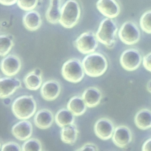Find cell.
<instances>
[{
    "instance_id": "cell-31",
    "label": "cell",
    "mask_w": 151,
    "mask_h": 151,
    "mask_svg": "<svg viewBox=\"0 0 151 151\" xmlns=\"http://www.w3.org/2000/svg\"><path fill=\"white\" fill-rule=\"evenodd\" d=\"M85 150H91L96 151V150H99V148L95 144L93 143L88 142L83 145L81 147L76 149V150L77 151H83Z\"/></svg>"
},
{
    "instance_id": "cell-15",
    "label": "cell",
    "mask_w": 151,
    "mask_h": 151,
    "mask_svg": "<svg viewBox=\"0 0 151 151\" xmlns=\"http://www.w3.org/2000/svg\"><path fill=\"white\" fill-rule=\"evenodd\" d=\"M33 131L32 124L30 121L22 120L12 126L11 132L17 139L24 141L28 139L32 135Z\"/></svg>"
},
{
    "instance_id": "cell-30",
    "label": "cell",
    "mask_w": 151,
    "mask_h": 151,
    "mask_svg": "<svg viewBox=\"0 0 151 151\" xmlns=\"http://www.w3.org/2000/svg\"><path fill=\"white\" fill-rule=\"evenodd\" d=\"M142 62L145 68L151 72V52H149L143 57Z\"/></svg>"
},
{
    "instance_id": "cell-17",
    "label": "cell",
    "mask_w": 151,
    "mask_h": 151,
    "mask_svg": "<svg viewBox=\"0 0 151 151\" xmlns=\"http://www.w3.org/2000/svg\"><path fill=\"white\" fill-rule=\"evenodd\" d=\"M82 98L88 107L93 108L98 106L102 98V93L96 87H89L84 90Z\"/></svg>"
},
{
    "instance_id": "cell-23",
    "label": "cell",
    "mask_w": 151,
    "mask_h": 151,
    "mask_svg": "<svg viewBox=\"0 0 151 151\" xmlns=\"http://www.w3.org/2000/svg\"><path fill=\"white\" fill-rule=\"evenodd\" d=\"M61 0H50V5L46 11L45 17L48 22L55 24L59 22L60 18Z\"/></svg>"
},
{
    "instance_id": "cell-3",
    "label": "cell",
    "mask_w": 151,
    "mask_h": 151,
    "mask_svg": "<svg viewBox=\"0 0 151 151\" xmlns=\"http://www.w3.org/2000/svg\"><path fill=\"white\" fill-rule=\"evenodd\" d=\"M81 9L76 0H67L61 8L59 23L65 28L74 27L78 22Z\"/></svg>"
},
{
    "instance_id": "cell-32",
    "label": "cell",
    "mask_w": 151,
    "mask_h": 151,
    "mask_svg": "<svg viewBox=\"0 0 151 151\" xmlns=\"http://www.w3.org/2000/svg\"><path fill=\"white\" fill-rule=\"evenodd\" d=\"M142 150L143 151H149L151 150V138L146 140L142 145Z\"/></svg>"
},
{
    "instance_id": "cell-10",
    "label": "cell",
    "mask_w": 151,
    "mask_h": 151,
    "mask_svg": "<svg viewBox=\"0 0 151 151\" xmlns=\"http://www.w3.org/2000/svg\"><path fill=\"white\" fill-rule=\"evenodd\" d=\"M21 68V60L18 56L9 54L1 60V69L4 74L7 76H15Z\"/></svg>"
},
{
    "instance_id": "cell-1",
    "label": "cell",
    "mask_w": 151,
    "mask_h": 151,
    "mask_svg": "<svg viewBox=\"0 0 151 151\" xmlns=\"http://www.w3.org/2000/svg\"><path fill=\"white\" fill-rule=\"evenodd\" d=\"M82 65L85 74L92 77L102 76L108 67V63L105 56L95 51L87 54L83 58Z\"/></svg>"
},
{
    "instance_id": "cell-33",
    "label": "cell",
    "mask_w": 151,
    "mask_h": 151,
    "mask_svg": "<svg viewBox=\"0 0 151 151\" xmlns=\"http://www.w3.org/2000/svg\"><path fill=\"white\" fill-rule=\"evenodd\" d=\"M18 0H0V3L5 6H11L17 3Z\"/></svg>"
},
{
    "instance_id": "cell-27",
    "label": "cell",
    "mask_w": 151,
    "mask_h": 151,
    "mask_svg": "<svg viewBox=\"0 0 151 151\" xmlns=\"http://www.w3.org/2000/svg\"><path fill=\"white\" fill-rule=\"evenodd\" d=\"M140 26L142 29L147 34H151V10L144 12L140 19Z\"/></svg>"
},
{
    "instance_id": "cell-11",
    "label": "cell",
    "mask_w": 151,
    "mask_h": 151,
    "mask_svg": "<svg viewBox=\"0 0 151 151\" xmlns=\"http://www.w3.org/2000/svg\"><path fill=\"white\" fill-rule=\"evenodd\" d=\"M111 138L113 143L116 146L120 148L125 147L132 140V131L126 126H117L114 129Z\"/></svg>"
},
{
    "instance_id": "cell-14",
    "label": "cell",
    "mask_w": 151,
    "mask_h": 151,
    "mask_svg": "<svg viewBox=\"0 0 151 151\" xmlns=\"http://www.w3.org/2000/svg\"><path fill=\"white\" fill-rule=\"evenodd\" d=\"M61 92L60 83L55 80H49L44 82L40 90L41 97L45 100L52 101L56 99Z\"/></svg>"
},
{
    "instance_id": "cell-7",
    "label": "cell",
    "mask_w": 151,
    "mask_h": 151,
    "mask_svg": "<svg viewBox=\"0 0 151 151\" xmlns=\"http://www.w3.org/2000/svg\"><path fill=\"white\" fill-rule=\"evenodd\" d=\"M118 35L120 40L127 45H133L140 38V31L137 25L133 21L124 22L120 27Z\"/></svg>"
},
{
    "instance_id": "cell-6",
    "label": "cell",
    "mask_w": 151,
    "mask_h": 151,
    "mask_svg": "<svg viewBox=\"0 0 151 151\" xmlns=\"http://www.w3.org/2000/svg\"><path fill=\"white\" fill-rule=\"evenodd\" d=\"M98 42L94 32L89 31L81 34L74 41V45L81 53L88 54L95 51Z\"/></svg>"
},
{
    "instance_id": "cell-5",
    "label": "cell",
    "mask_w": 151,
    "mask_h": 151,
    "mask_svg": "<svg viewBox=\"0 0 151 151\" xmlns=\"http://www.w3.org/2000/svg\"><path fill=\"white\" fill-rule=\"evenodd\" d=\"M84 73L82 62L76 58L66 61L61 68V74L63 78L73 83L80 82L84 77Z\"/></svg>"
},
{
    "instance_id": "cell-21",
    "label": "cell",
    "mask_w": 151,
    "mask_h": 151,
    "mask_svg": "<svg viewBox=\"0 0 151 151\" xmlns=\"http://www.w3.org/2000/svg\"><path fill=\"white\" fill-rule=\"evenodd\" d=\"M134 121L136 126L140 129L151 128V110L145 108L140 109L136 113Z\"/></svg>"
},
{
    "instance_id": "cell-29",
    "label": "cell",
    "mask_w": 151,
    "mask_h": 151,
    "mask_svg": "<svg viewBox=\"0 0 151 151\" xmlns=\"http://www.w3.org/2000/svg\"><path fill=\"white\" fill-rule=\"evenodd\" d=\"M2 151H6V150H17V151H21L22 148H21L20 145L15 142H8L6 143H4L1 147Z\"/></svg>"
},
{
    "instance_id": "cell-34",
    "label": "cell",
    "mask_w": 151,
    "mask_h": 151,
    "mask_svg": "<svg viewBox=\"0 0 151 151\" xmlns=\"http://www.w3.org/2000/svg\"><path fill=\"white\" fill-rule=\"evenodd\" d=\"M146 88H147V90L151 93V79L147 82L146 85Z\"/></svg>"
},
{
    "instance_id": "cell-13",
    "label": "cell",
    "mask_w": 151,
    "mask_h": 151,
    "mask_svg": "<svg viewBox=\"0 0 151 151\" xmlns=\"http://www.w3.org/2000/svg\"><path fill=\"white\" fill-rule=\"evenodd\" d=\"M96 8L103 15L112 19L117 17L120 12V7L116 0H98Z\"/></svg>"
},
{
    "instance_id": "cell-2",
    "label": "cell",
    "mask_w": 151,
    "mask_h": 151,
    "mask_svg": "<svg viewBox=\"0 0 151 151\" xmlns=\"http://www.w3.org/2000/svg\"><path fill=\"white\" fill-rule=\"evenodd\" d=\"M11 110L17 119L27 120L32 117L35 113L37 103L32 96L23 95L14 100Z\"/></svg>"
},
{
    "instance_id": "cell-18",
    "label": "cell",
    "mask_w": 151,
    "mask_h": 151,
    "mask_svg": "<svg viewBox=\"0 0 151 151\" xmlns=\"http://www.w3.org/2000/svg\"><path fill=\"white\" fill-rule=\"evenodd\" d=\"M42 71L39 68H36L25 75L23 81L27 88L30 90H37L40 88L42 83Z\"/></svg>"
},
{
    "instance_id": "cell-16",
    "label": "cell",
    "mask_w": 151,
    "mask_h": 151,
    "mask_svg": "<svg viewBox=\"0 0 151 151\" xmlns=\"http://www.w3.org/2000/svg\"><path fill=\"white\" fill-rule=\"evenodd\" d=\"M52 112L47 109H42L38 110L34 117L35 125L41 129H47L50 127L54 122Z\"/></svg>"
},
{
    "instance_id": "cell-22",
    "label": "cell",
    "mask_w": 151,
    "mask_h": 151,
    "mask_svg": "<svg viewBox=\"0 0 151 151\" xmlns=\"http://www.w3.org/2000/svg\"><path fill=\"white\" fill-rule=\"evenodd\" d=\"M86 104L82 97L74 96L72 97L67 103V108L70 110L75 116L83 115L87 110Z\"/></svg>"
},
{
    "instance_id": "cell-9",
    "label": "cell",
    "mask_w": 151,
    "mask_h": 151,
    "mask_svg": "<svg viewBox=\"0 0 151 151\" xmlns=\"http://www.w3.org/2000/svg\"><path fill=\"white\" fill-rule=\"evenodd\" d=\"M114 129L113 122L107 117L99 119L94 125L95 134L103 140H107L112 137Z\"/></svg>"
},
{
    "instance_id": "cell-20",
    "label": "cell",
    "mask_w": 151,
    "mask_h": 151,
    "mask_svg": "<svg viewBox=\"0 0 151 151\" xmlns=\"http://www.w3.org/2000/svg\"><path fill=\"white\" fill-rule=\"evenodd\" d=\"M78 134V130L74 123L63 127L60 131V138L62 142L71 145L76 143Z\"/></svg>"
},
{
    "instance_id": "cell-25",
    "label": "cell",
    "mask_w": 151,
    "mask_h": 151,
    "mask_svg": "<svg viewBox=\"0 0 151 151\" xmlns=\"http://www.w3.org/2000/svg\"><path fill=\"white\" fill-rule=\"evenodd\" d=\"M14 43L8 35L1 34L0 36V55L6 56L12 49Z\"/></svg>"
},
{
    "instance_id": "cell-19",
    "label": "cell",
    "mask_w": 151,
    "mask_h": 151,
    "mask_svg": "<svg viewBox=\"0 0 151 151\" xmlns=\"http://www.w3.org/2000/svg\"><path fill=\"white\" fill-rule=\"evenodd\" d=\"M22 23L27 29L34 31L41 27L42 19L38 12L35 10H31L24 14L22 18Z\"/></svg>"
},
{
    "instance_id": "cell-4",
    "label": "cell",
    "mask_w": 151,
    "mask_h": 151,
    "mask_svg": "<svg viewBox=\"0 0 151 151\" xmlns=\"http://www.w3.org/2000/svg\"><path fill=\"white\" fill-rule=\"evenodd\" d=\"M117 30L116 22L112 18H106L100 22L96 36L99 42L111 47L115 43Z\"/></svg>"
},
{
    "instance_id": "cell-12",
    "label": "cell",
    "mask_w": 151,
    "mask_h": 151,
    "mask_svg": "<svg viewBox=\"0 0 151 151\" xmlns=\"http://www.w3.org/2000/svg\"><path fill=\"white\" fill-rule=\"evenodd\" d=\"M21 87V82L17 77H12V76L1 77L0 79V97L5 99L11 96Z\"/></svg>"
},
{
    "instance_id": "cell-24",
    "label": "cell",
    "mask_w": 151,
    "mask_h": 151,
    "mask_svg": "<svg viewBox=\"0 0 151 151\" xmlns=\"http://www.w3.org/2000/svg\"><path fill=\"white\" fill-rule=\"evenodd\" d=\"M55 122L60 127L74 123L75 116L67 108L60 109L55 115Z\"/></svg>"
},
{
    "instance_id": "cell-8",
    "label": "cell",
    "mask_w": 151,
    "mask_h": 151,
    "mask_svg": "<svg viewBox=\"0 0 151 151\" xmlns=\"http://www.w3.org/2000/svg\"><path fill=\"white\" fill-rule=\"evenodd\" d=\"M142 62V55L140 52L134 48L124 50L120 57V63L126 70L132 71L137 69Z\"/></svg>"
},
{
    "instance_id": "cell-28",
    "label": "cell",
    "mask_w": 151,
    "mask_h": 151,
    "mask_svg": "<svg viewBox=\"0 0 151 151\" xmlns=\"http://www.w3.org/2000/svg\"><path fill=\"white\" fill-rule=\"evenodd\" d=\"M38 0H18V6L24 11L33 10L37 5Z\"/></svg>"
},
{
    "instance_id": "cell-26",
    "label": "cell",
    "mask_w": 151,
    "mask_h": 151,
    "mask_svg": "<svg viewBox=\"0 0 151 151\" xmlns=\"http://www.w3.org/2000/svg\"><path fill=\"white\" fill-rule=\"evenodd\" d=\"M21 147L22 151H41L42 149L41 142L37 138H30L26 140Z\"/></svg>"
}]
</instances>
